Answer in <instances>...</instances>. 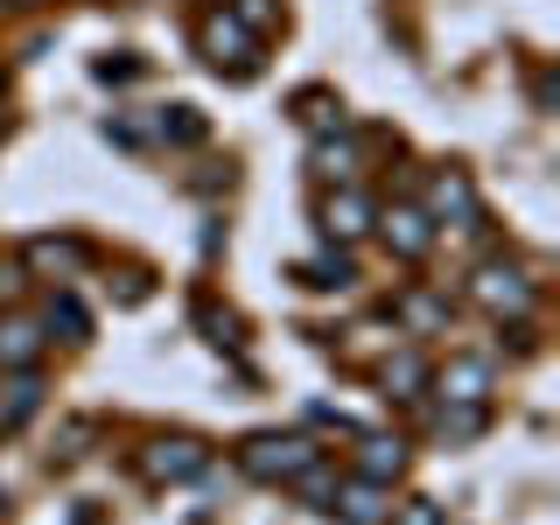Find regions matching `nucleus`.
<instances>
[{
  "label": "nucleus",
  "mask_w": 560,
  "mask_h": 525,
  "mask_svg": "<svg viewBox=\"0 0 560 525\" xmlns=\"http://www.w3.org/2000/svg\"><path fill=\"white\" fill-rule=\"evenodd\" d=\"M407 442L399 434H358V448H350V477H372V483H399L407 477Z\"/></svg>",
  "instance_id": "obj_11"
},
{
  "label": "nucleus",
  "mask_w": 560,
  "mask_h": 525,
  "mask_svg": "<svg viewBox=\"0 0 560 525\" xmlns=\"http://www.w3.org/2000/svg\"><path fill=\"white\" fill-rule=\"evenodd\" d=\"M469 302H477L490 323H533L539 288L518 259H483V267H469Z\"/></svg>",
  "instance_id": "obj_1"
},
{
  "label": "nucleus",
  "mask_w": 560,
  "mask_h": 525,
  "mask_svg": "<svg viewBox=\"0 0 560 525\" xmlns=\"http://www.w3.org/2000/svg\"><path fill=\"white\" fill-rule=\"evenodd\" d=\"M420 210H428L434 232H483V197H477V183H469V168H434Z\"/></svg>",
  "instance_id": "obj_3"
},
{
  "label": "nucleus",
  "mask_w": 560,
  "mask_h": 525,
  "mask_svg": "<svg viewBox=\"0 0 560 525\" xmlns=\"http://www.w3.org/2000/svg\"><path fill=\"white\" fill-rule=\"evenodd\" d=\"M428 385L442 393V407H490V385H498V372H490V358H448L442 372H428Z\"/></svg>",
  "instance_id": "obj_8"
},
{
  "label": "nucleus",
  "mask_w": 560,
  "mask_h": 525,
  "mask_svg": "<svg viewBox=\"0 0 560 525\" xmlns=\"http://www.w3.org/2000/svg\"><path fill=\"white\" fill-rule=\"evenodd\" d=\"M203 329H210V343H218V350H232V343H238V315H218V308H203Z\"/></svg>",
  "instance_id": "obj_26"
},
{
  "label": "nucleus",
  "mask_w": 560,
  "mask_h": 525,
  "mask_svg": "<svg viewBox=\"0 0 560 525\" xmlns=\"http://www.w3.org/2000/svg\"><path fill=\"white\" fill-rule=\"evenodd\" d=\"M393 315L413 329V337H442V329H448V294H434V288H407V294L393 302Z\"/></svg>",
  "instance_id": "obj_14"
},
{
  "label": "nucleus",
  "mask_w": 560,
  "mask_h": 525,
  "mask_svg": "<svg viewBox=\"0 0 560 525\" xmlns=\"http://www.w3.org/2000/svg\"><path fill=\"white\" fill-rule=\"evenodd\" d=\"M378 385H385V399H420L428 393V358L420 350H393L378 364Z\"/></svg>",
  "instance_id": "obj_15"
},
{
  "label": "nucleus",
  "mask_w": 560,
  "mask_h": 525,
  "mask_svg": "<svg viewBox=\"0 0 560 525\" xmlns=\"http://www.w3.org/2000/svg\"><path fill=\"white\" fill-rule=\"evenodd\" d=\"M84 259H92V253H84V238H57V232H49V238H28L22 267H35L43 280H78Z\"/></svg>",
  "instance_id": "obj_12"
},
{
  "label": "nucleus",
  "mask_w": 560,
  "mask_h": 525,
  "mask_svg": "<svg viewBox=\"0 0 560 525\" xmlns=\"http://www.w3.org/2000/svg\"><path fill=\"white\" fill-rule=\"evenodd\" d=\"M288 490H302V498H308V512H329V498H337V469H329L323 455H315V463H308V469H302V477H294Z\"/></svg>",
  "instance_id": "obj_19"
},
{
  "label": "nucleus",
  "mask_w": 560,
  "mask_h": 525,
  "mask_svg": "<svg viewBox=\"0 0 560 525\" xmlns=\"http://www.w3.org/2000/svg\"><path fill=\"white\" fill-rule=\"evenodd\" d=\"M385 525H448V504H434V498H407V504H393V512H385Z\"/></svg>",
  "instance_id": "obj_22"
},
{
  "label": "nucleus",
  "mask_w": 560,
  "mask_h": 525,
  "mask_svg": "<svg viewBox=\"0 0 560 525\" xmlns=\"http://www.w3.org/2000/svg\"><path fill=\"white\" fill-rule=\"evenodd\" d=\"M483 420H490V407H442L434 413V434H442V442H477Z\"/></svg>",
  "instance_id": "obj_18"
},
{
  "label": "nucleus",
  "mask_w": 560,
  "mask_h": 525,
  "mask_svg": "<svg viewBox=\"0 0 560 525\" xmlns=\"http://www.w3.org/2000/svg\"><path fill=\"white\" fill-rule=\"evenodd\" d=\"M197 43H203L210 70H232V78H253V70H259V35L238 28L232 8H210L203 22H197Z\"/></svg>",
  "instance_id": "obj_5"
},
{
  "label": "nucleus",
  "mask_w": 560,
  "mask_h": 525,
  "mask_svg": "<svg viewBox=\"0 0 560 525\" xmlns=\"http://www.w3.org/2000/svg\"><path fill=\"white\" fill-rule=\"evenodd\" d=\"M133 70H140V63L127 57V49H119V57H98V63H92V78H105V84H127Z\"/></svg>",
  "instance_id": "obj_27"
},
{
  "label": "nucleus",
  "mask_w": 560,
  "mask_h": 525,
  "mask_svg": "<svg viewBox=\"0 0 560 525\" xmlns=\"http://www.w3.org/2000/svg\"><path fill=\"white\" fill-rule=\"evenodd\" d=\"M273 14H280V0H232V22H238V28H253V35H267V28H273Z\"/></svg>",
  "instance_id": "obj_23"
},
{
  "label": "nucleus",
  "mask_w": 560,
  "mask_h": 525,
  "mask_svg": "<svg viewBox=\"0 0 560 525\" xmlns=\"http://www.w3.org/2000/svg\"><path fill=\"white\" fill-rule=\"evenodd\" d=\"M0 512H8V498H0Z\"/></svg>",
  "instance_id": "obj_31"
},
{
  "label": "nucleus",
  "mask_w": 560,
  "mask_h": 525,
  "mask_svg": "<svg viewBox=\"0 0 560 525\" xmlns=\"http://www.w3.org/2000/svg\"><path fill=\"white\" fill-rule=\"evenodd\" d=\"M372 232L385 238V253L407 259V267H420V259L434 253V238H442V232L428 224V210H420V203H385L378 218H372Z\"/></svg>",
  "instance_id": "obj_6"
},
{
  "label": "nucleus",
  "mask_w": 560,
  "mask_h": 525,
  "mask_svg": "<svg viewBox=\"0 0 560 525\" xmlns=\"http://www.w3.org/2000/svg\"><path fill=\"white\" fill-rule=\"evenodd\" d=\"M302 119H308V127H343V105H329L323 92H308L302 98Z\"/></svg>",
  "instance_id": "obj_25"
},
{
  "label": "nucleus",
  "mask_w": 560,
  "mask_h": 525,
  "mask_svg": "<svg viewBox=\"0 0 560 525\" xmlns=\"http://www.w3.org/2000/svg\"><path fill=\"white\" fill-rule=\"evenodd\" d=\"M294 280H302V288H315V294H329V288H350V259L343 253H323V259H302V267H294Z\"/></svg>",
  "instance_id": "obj_17"
},
{
  "label": "nucleus",
  "mask_w": 560,
  "mask_h": 525,
  "mask_svg": "<svg viewBox=\"0 0 560 525\" xmlns=\"http://www.w3.org/2000/svg\"><path fill=\"white\" fill-rule=\"evenodd\" d=\"M22 294V267H0V302H14Z\"/></svg>",
  "instance_id": "obj_28"
},
{
  "label": "nucleus",
  "mask_w": 560,
  "mask_h": 525,
  "mask_svg": "<svg viewBox=\"0 0 560 525\" xmlns=\"http://www.w3.org/2000/svg\"><path fill=\"white\" fill-rule=\"evenodd\" d=\"M385 512H393V483L337 477V498H329V518L337 525H385Z\"/></svg>",
  "instance_id": "obj_10"
},
{
  "label": "nucleus",
  "mask_w": 560,
  "mask_h": 525,
  "mask_svg": "<svg viewBox=\"0 0 560 525\" xmlns=\"http://www.w3.org/2000/svg\"><path fill=\"white\" fill-rule=\"evenodd\" d=\"M14 8H49V0H14Z\"/></svg>",
  "instance_id": "obj_29"
},
{
  "label": "nucleus",
  "mask_w": 560,
  "mask_h": 525,
  "mask_svg": "<svg viewBox=\"0 0 560 525\" xmlns=\"http://www.w3.org/2000/svg\"><path fill=\"white\" fill-rule=\"evenodd\" d=\"M0 8H8V0H0Z\"/></svg>",
  "instance_id": "obj_32"
},
{
  "label": "nucleus",
  "mask_w": 560,
  "mask_h": 525,
  "mask_svg": "<svg viewBox=\"0 0 560 525\" xmlns=\"http://www.w3.org/2000/svg\"><path fill=\"white\" fill-rule=\"evenodd\" d=\"M210 469V442L203 434H154L148 448H140V477L154 490H175V483H197Z\"/></svg>",
  "instance_id": "obj_4"
},
{
  "label": "nucleus",
  "mask_w": 560,
  "mask_h": 525,
  "mask_svg": "<svg viewBox=\"0 0 560 525\" xmlns=\"http://www.w3.org/2000/svg\"><path fill=\"white\" fill-rule=\"evenodd\" d=\"M315 455H323V448H315L308 434H294V428H259V434H245V442H238V469H245L253 483H294V477L315 463Z\"/></svg>",
  "instance_id": "obj_2"
},
{
  "label": "nucleus",
  "mask_w": 560,
  "mask_h": 525,
  "mask_svg": "<svg viewBox=\"0 0 560 525\" xmlns=\"http://www.w3.org/2000/svg\"><path fill=\"white\" fill-rule=\"evenodd\" d=\"M154 133L175 140V148H189V140H203V119L197 105H162V119H154Z\"/></svg>",
  "instance_id": "obj_20"
},
{
  "label": "nucleus",
  "mask_w": 560,
  "mask_h": 525,
  "mask_svg": "<svg viewBox=\"0 0 560 525\" xmlns=\"http://www.w3.org/2000/svg\"><path fill=\"white\" fill-rule=\"evenodd\" d=\"M372 218H378V203L364 197L358 183H337L323 197V210H315V224H323V238L329 245H358V238H372Z\"/></svg>",
  "instance_id": "obj_7"
},
{
  "label": "nucleus",
  "mask_w": 560,
  "mask_h": 525,
  "mask_svg": "<svg viewBox=\"0 0 560 525\" xmlns=\"http://www.w3.org/2000/svg\"><path fill=\"white\" fill-rule=\"evenodd\" d=\"M43 329H49V337H63V343H84V337H92V315H84V302L70 288H57V294H49V308H43Z\"/></svg>",
  "instance_id": "obj_16"
},
{
  "label": "nucleus",
  "mask_w": 560,
  "mask_h": 525,
  "mask_svg": "<svg viewBox=\"0 0 560 525\" xmlns=\"http://www.w3.org/2000/svg\"><path fill=\"white\" fill-rule=\"evenodd\" d=\"M0 140H8V119H0Z\"/></svg>",
  "instance_id": "obj_30"
},
{
  "label": "nucleus",
  "mask_w": 560,
  "mask_h": 525,
  "mask_svg": "<svg viewBox=\"0 0 560 525\" xmlns=\"http://www.w3.org/2000/svg\"><path fill=\"white\" fill-rule=\"evenodd\" d=\"M43 413V372H0V434L28 428Z\"/></svg>",
  "instance_id": "obj_13"
},
{
  "label": "nucleus",
  "mask_w": 560,
  "mask_h": 525,
  "mask_svg": "<svg viewBox=\"0 0 560 525\" xmlns=\"http://www.w3.org/2000/svg\"><path fill=\"white\" fill-rule=\"evenodd\" d=\"M92 434H98V420H70V428H63V442H57V463H78V455L92 448Z\"/></svg>",
  "instance_id": "obj_24"
},
{
  "label": "nucleus",
  "mask_w": 560,
  "mask_h": 525,
  "mask_svg": "<svg viewBox=\"0 0 560 525\" xmlns=\"http://www.w3.org/2000/svg\"><path fill=\"white\" fill-rule=\"evenodd\" d=\"M49 350V329L43 315H22V308H0V372H35Z\"/></svg>",
  "instance_id": "obj_9"
},
{
  "label": "nucleus",
  "mask_w": 560,
  "mask_h": 525,
  "mask_svg": "<svg viewBox=\"0 0 560 525\" xmlns=\"http://www.w3.org/2000/svg\"><path fill=\"white\" fill-rule=\"evenodd\" d=\"M308 162H315V175H323V183H350V148H343V140H315Z\"/></svg>",
  "instance_id": "obj_21"
}]
</instances>
